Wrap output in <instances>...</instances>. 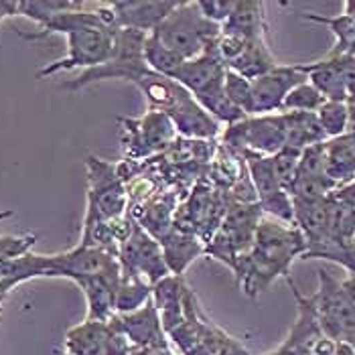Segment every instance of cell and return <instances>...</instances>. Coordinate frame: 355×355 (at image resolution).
Returning <instances> with one entry per match:
<instances>
[{"label":"cell","instance_id":"38","mask_svg":"<svg viewBox=\"0 0 355 355\" xmlns=\"http://www.w3.org/2000/svg\"><path fill=\"white\" fill-rule=\"evenodd\" d=\"M333 355H355V352L349 345H345V343H337V349H335Z\"/></svg>","mask_w":355,"mask_h":355},{"label":"cell","instance_id":"10","mask_svg":"<svg viewBox=\"0 0 355 355\" xmlns=\"http://www.w3.org/2000/svg\"><path fill=\"white\" fill-rule=\"evenodd\" d=\"M110 323L126 335L135 349H166V331L153 299L132 313L114 315Z\"/></svg>","mask_w":355,"mask_h":355},{"label":"cell","instance_id":"22","mask_svg":"<svg viewBox=\"0 0 355 355\" xmlns=\"http://www.w3.org/2000/svg\"><path fill=\"white\" fill-rule=\"evenodd\" d=\"M153 299V284L138 274L122 268V276L116 288V315L132 313Z\"/></svg>","mask_w":355,"mask_h":355},{"label":"cell","instance_id":"16","mask_svg":"<svg viewBox=\"0 0 355 355\" xmlns=\"http://www.w3.org/2000/svg\"><path fill=\"white\" fill-rule=\"evenodd\" d=\"M130 132H132V144L140 148L138 155H146L166 146V142L175 135V126L166 114L150 112L142 120L135 122V128H130Z\"/></svg>","mask_w":355,"mask_h":355},{"label":"cell","instance_id":"9","mask_svg":"<svg viewBox=\"0 0 355 355\" xmlns=\"http://www.w3.org/2000/svg\"><path fill=\"white\" fill-rule=\"evenodd\" d=\"M301 65H278L270 73L252 82V110L250 116H264L282 112L284 100L293 87L306 82Z\"/></svg>","mask_w":355,"mask_h":355},{"label":"cell","instance_id":"23","mask_svg":"<svg viewBox=\"0 0 355 355\" xmlns=\"http://www.w3.org/2000/svg\"><path fill=\"white\" fill-rule=\"evenodd\" d=\"M242 155L246 159L248 175H250V181H252V187L256 191L258 201H264L276 193L286 191V189H282V185L278 183V179L274 175L270 157L256 155V153H242Z\"/></svg>","mask_w":355,"mask_h":355},{"label":"cell","instance_id":"4","mask_svg":"<svg viewBox=\"0 0 355 355\" xmlns=\"http://www.w3.org/2000/svg\"><path fill=\"white\" fill-rule=\"evenodd\" d=\"M87 179L89 189L83 230L94 227L98 223H110L112 219L120 218L126 207V191L116 164L106 163L98 157H89Z\"/></svg>","mask_w":355,"mask_h":355},{"label":"cell","instance_id":"12","mask_svg":"<svg viewBox=\"0 0 355 355\" xmlns=\"http://www.w3.org/2000/svg\"><path fill=\"white\" fill-rule=\"evenodd\" d=\"M116 23L120 28H132L150 35L164 19L179 6V2L168 0H130V2H110Z\"/></svg>","mask_w":355,"mask_h":355},{"label":"cell","instance_id":"40","mask_svg":"<svg viewBox=\"0 0 355 355\" xmlns=\"http://www.w3.org/2000/svg\"><path fill=\"white\" fill-rule=\"evenodd\" d=\"M63 355H67V354H63Z\"/></svg>","mask_w":355,"mask_h":355},{"label":"cell","instance_id":"37","mask_svg":"<svg viewBox=\"0 0 355 355\" xmlns=\"http://www.w3.org/2000/svg\"><path fill=\"white\" fill-rule=\"evenodd\" d=\"M341 284H343V291L347 293L349 301L354 302V306H355V278H352V276H349V278H345Z\"/></svg>","mask_w":355,"mask_h":355},{"label":"cell","instance_id":"7","mask_svg":"<svg viewBox=\"0 0 355 355\" xmlns=\"http://www.w3.org/2000/svg\"><path fill=\"white\" fill-rule=\"evenodd\" d=\"M120 264L124 270L142 276L150 284L159 282L161 278L171 274L168 266H166V260H164L161 242H157L138 223H132L128 236L122 240Z\"/></svg>","mask_w":355,"mask_h":355},{"label":"cell","instance_id":"25","mask_svg":"<svg viewBox=\"0 0 355 355\" xmlns=\"http://www.w3.org/2000/svg\"><path fill=\"white\" fill-rule=\"evenodd\" d=\"M144 61L148 65V69L153 73H159L163 78H175V73L179 71V67L187 61L185 57L175 53L173 49H168L163 45L155 35H148L144 41Z\"/></svg>","mask_w":355,"mask_h":355},{"label":"cell","instance_id":"34","mask_svg":"<svg viewBox=\"0 0 355 355\" xmlns=\"http://www.w3.org/2000/svg\"><path fill=\"white\" fill-rule=\"evenodd\" d=\"M33 242H35V236H2L0 238V262L28 254V248L33 246Z\"/></svg>","mask_w":355,"mask_h":355},{"label":"cell","instance_id":"3","mask_svg":"<svg viewBox=\"0 0 355 355\" xmlns=\"http://www.w3.org/2000/svg\"><path fill=\"white\" fill-rule=\"evenodd\" d=\"M118 28L108 27L104 23H89L82 27L71 28L65 33L67 39V53L53 63H47L37 71V78H51L63 71H73L78 67L94 69L106 63L114 53Z\"/></svg>","mask_w":355,"mask_h":355},{"label":"cell","instance_id":"29","mask_svg":"<svg viewBox=\"0 0 355 355\" xmlns=\"http://www.w3.org/2000/svg\"><path fill=\"white\" fill-rule=\"evenodd\" d=\"M83 2H69V0H47V2H19V15L33 19L35 23H39V27L49 21L55 15H61L65 10H73L80 8Z\"/></svg>","mask_w":355,"mask_h":355},{"label":"cell","instance_id":"26","mask_svg":"<svg viewBox=\"0 0 355 355\" xmlns=\"http://www.w3.org/2000/svg\"><path fill=\"white\" fill-rule=\"evenodd\" d=\"M317 118H319V124H321L327 140L343 137L345 132H349L352 114H349L347 102H331V100H327L321 106V110L317 112Z\"/></svg>","mask_w":355,"mask_h":355},{"label":"cell","instance_id":"35","mask_svg":"<svg viewBox=\"0 0 355 355\" xmlns=\"http://www.w3.org/2000/svg\"><path fill=\"white\" fill-rule=\"evenodd\" d=\"M333 197H335L337 201H341V203H345V205H349V207H354L355 209V179H352V181L345 183V185H341L337 191L333 193Z\"/></svg>","mask_w":355,"mask_h":355},{"label":"cell","instance_id":"11","mask_svg":"<svg viewBox=\"0 0 355 355\" xmlns=\"http://www.w3.org/2000/svg\"><path fill=\"white\" fill-rule=\"evenodd\" d=\"M355 57L352 55H329L311 65H301L309 82L313 83L325 100L347 102V80L354 69Z\"/></svg>","mask_w":355,"mask_h":355},{"label":"cell","instance_id":"14","mask_svg":"<svg viewBox=\"0 0 355 355\" xmlns=\"http://www.w3.org/2000/svg\"><path fill=\"white\" fill-rule=\"evenodd\" d=\"M187 293H189V288H187L183 276H177V274H168L153 284V304L159 311V317H161V323H163L166 335L173 329L179 327L185 319Z\"/></svg>","mask_w":355,"mask_h":355},{"label":"cell","instance_id":"6","mask_svg":"<svg viewBox=\"0 0 355 355\" xmlns=\"http://www.w3.org/2000/svg\"><path fill=\"white\" fill-rule=\"evenodd\" d=\"M313 301L325 337L343 343V339L355 329V306L343 291V284L325 268L319 270V291L313 295Z\"/></svg>","mask_w":355,"mask_h":355},{"label":"cell","instance_id":"18","mask_svg":"<svg viewBox=\"0 0 355 355\" xmlns=\"http://www.w3.org/2000/svg\"><path fill=\"white\" fill-rule=\"evenodd\" d=\"M266 6L262 2H236L232 17L223 23L221 31L240 35L244 39H264L266 33Z\"/></svg>","mask_w":355,"mask_h":355},{"label":"cell","instance_id":"30","mask_svg":"<svg viewBox=\"0 0 355 355\" xmlns=\"http://www.w3.org/2000/svg\"><path fill=\"white\" fill-rule=\"evenodd\" d=\"M301 153L299 148L293 146H284L280 153H276L274 157H270L272 161V168L278 183L282 185V189H291V185L297 179V171H299V161H301Z\"/></svg>","mask_w":355,"mask_h":355},{"label":"cell","instance_id":"28","mask_svg":"<svg viewBox=\"0 0 355 355\" xmlns=\"http://www.w3.org/2000/svg\"><path fill=\"white\" fill-rule=\"evenodd\" d=\"M309 258H321V260H329L339 264L341 268H345L352 278H355V240L352 242H343V244H335L331 242L327 246L315 252H306L301 260H309Z\"/></svg>","mask_w":355,"mask_h":355},{"label":"cell","instance_id":"15","mask_svg":"<svg viewBox=\"0 0 355 355\" xmlns=\"http://www.w3.org/2000/svg\"><path fill=\"white\" fill-rule=\"evenodd\" d=\"M225 78V67L219 61L216 55L203 53L199 57L187 59L179 71L175 73V82L179 85H183L193 98L209 92L211 87H216L219 83H223Z\"/></svg>","mask_w":355,"mask_h":355},{"label":"cell","instance_id":"32","mask_svg":"<svg viewBox=\"0 0 355 355\" xmlns=\"http://www.w3.org/2000/svg\"><path fill=\"white\" fill-rule=\"evenodd\" d=\"M223 89H225V96H227L238 108L242 110L246 116H250V110H252V82L246 80L244 76L236 73V71L225 69Z\"/></svg>","mask_w":355,"mask_h":355},{"label":"cell","instance_id":"33","mask_svg":"<svg viewBox=\"0 0 355 355\" xmlns=\"http://www.w3.org/2000/svg\"><path fill=\"white\" fill-rule=\"evenodd\" d=\"M197 6H199V10L203 12V17L207 21L223 27V23L232 17L236 2H230V0H201V2H197Z\"/></svg>","mask_w":355,"mask_h":355},{"label":"cell","instance_id":"20","mask_svg":"<svg viewBox=\"0 0 355 355\" xmlns=\"http://www.w3.org/2000/svg\"><path fill=\"white\" fill-rule=\"evenodd\" d=\"M163 246L164 260L171 274L183 276L187 270V266L199 254H205V248L201 246L191 236H183V234H166L161 240Z\"/></svg>","mask_w":355,"mask_h":355},{"label":"cell","instance_id":"24","mask_svg":"<svg viewBox=\"0 0 355 355\" xmlns=\"http://www.w3.org/2000/svg\"><path fill=\"white\" fill-rule=\"evenodd\" d=\"M302 19H306L311 23L325 25L333 31L337 43H335V49L329 55H352V57H355V17L343 15V12L339 17H321V15L304 12Z\"/></svg>","mask_w":355,"mask_h":355},{"label":"cell","instance_id":"39","mask_svg":"<svg viewBox=\"0 0 355 355\" xmlns=\"http://www.w3.org/2000/svg\"><path fill=\"white\" fill-rule=\"evenodd\" d=\"M343 343H345V345H349V347L355 352V329L349 333V335H347V337H345V339H343Z\"/></svg>","mask_w":355,"mask_h":355},{"label":"cell","instance_id":"21","mask_svg":"<svg viewBox=\"0 0 355 355\" xmlns=\"http://www.w3.org/2000/svg\"><path fill=\"white\" fill-rule=\"evenodd\" d=\"M276 67H278V63L274 61L270 49L266 47V41L264 39H254V41L248 43L246 51L242 53V57L236 63H232L227 69L244 76L250 82H254V80L270 73Z\"/></svg>","mask_w":355,"mask_h":355},{"label":"cell","instance_id":"8","mask_svg":"<svg viewBox=\"0 0 355 355\" xmlns=\"http://www.w3.org/2000/svg\"><path fill=\"white\" fill-rule=\"evenodd\" d=\"M122 270L120 258L110 250L80 244L78 248L49 256V276H63L69 280H80L100 274H114Z\"/></svg>","mask_w":355,"mask_h":355},{"label":"cell","instance_id":"2","mask_svg":"<svg viewBox=\"0 0 355 355\" xmlns=\"http://www.w3.org/2000/svg\"><path fill=\"white\" fill-rule=\"evenodd\" d=\"M150 35L185 59L207 53L221 35V27L207 21L197 2H179V6Z\"/></svg>","mask_w":355,"mask_h":355},{"label":"cell","instance_id":"31","mask_svg":"<svg viewBox=\"0 0 355 355\" xmlns=\"http://www.w3.org/2000/svg\"><path fill=\"white\" fill-rule=\"evenodd\" d=\"M297 177H327V140L302 150Z\"/></svg>","mask_w":355,"mask_h":355},{"label":"cell","instance_id":"5","mask_svg":"<svg viewBox=\"0 0 355 355\" xmlns=\"http://www.w3.org/2000/svg\"><path fill=\"white\" fill-rule=\"evenodd\" d=\"M225 142L242 153H256L274 157L286 146V122L284 114L246 116L238 124L227 126Z\"/></svg>","mask_w":355,"mask_h":355},{"label":"cell","instance_id":"36","mask_svg":"<svg viewBox=\"0 0 355 355\" xmlns=\"http://www.w3.org/2000/svg\"><path fill=\"white\" fill-rule=\"evenodd\" d=\"M19 15V2H0V25L4 19Z\"/></svg>","mask_w":355,"mask_h":355},{"label":"cell","instance_id":"27","mask_svg":"<svg viewBox=\"0 0 355 355\" xmlns=\"http://www.w3.org/2000/svg\"><path fill=\"white\" fill-rule=\"evenodd\" d=\"M325 102H327L325 96L306 80V82L299 83L297 87L291 89V94L284 100L282 112H311V114H317Z\"/></svg>","mask_w":355,"mask_h":355},{"label":"cell","instance_id":"13","mask_svg":"<svg viewBox=\"0 0 355 355\" xmlns=\"http://www.w3.org/2000/svg\"><path fill=\"white\" fill-rule=\"evenodd\" d=\"M166 116L171 118L175 130H179L185 137L211 138L216 137L219 130L218 120L211 118L185 87L175 100V104L168 108Z\"/></svg>","mask_w":355,"mask_h":355},{"label":"cell","instance_id":"1","mask_svg":"<svg viewBox=\"0 0 355 355\" xmlns=\"http://www.w3.org/2000/svg\"><path fill=\"white\" fill-rule=\"evenodd\" d=\"M306 248V240L297 225L262 219L254 246L234 262L232 272L242 293L250 299H258L278 276H291L293 262L304 256Z\"/></svg>","mask_w":355,"mask_h":355},{"label":"cell","instance_id":"17","mask_svg":"<svg viewBox=\"0 0 355 355\" xmlns=\"http://www.w3.org/2000/svg\"><path fill=\"white\" fill-rule=\"evenodd\" d=\"M327 177L339 187L355 179V132L327 140Z\"/></svg>","mask_w":355,"mask_h":355},{"label":"cell","instance_id":"19","mask_svg":"<svg viewBox=\"0 0 355 355\" xmlns=\"http://www.w3.org/2000/svg\"><path fill=\"white\" fill-rule=\"evenodd\" d=\"M282 114L286 122V146L304 150L306 146L327 140L317 114L311 112H282Z\"/></svg>","mask_w":355,"mask_h":355}]
</instances>
